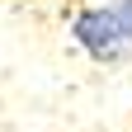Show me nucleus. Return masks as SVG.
<instances>
[{"label": "nucleus", "instance_id": "obj_1", "mask_svg": "<svg viewBox=\"0 0 132 132\" xmlns=\"http://www.w3.org/2000/svg\"><path fill=\"white\" fill-rule=\"evenodd\" d=\"M71 38L85 47L94 61H118L132 47V0H113V5H99L76 14Z\"/></svg>", "mask_w": 132, "mask_h": 132}]
</instances>
